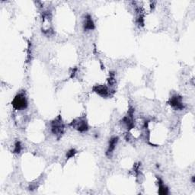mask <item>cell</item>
<instances>
[{"mask_svg":"<svg viewBox=\"0 0 195 195\" xmlns=\"http://www.w3.org/2000/svg\"><path fill=\"white\" fill-rule=\"evenodd\" d=\"M13 105L18 110L26 108V107L28 105V102H27L24 95L22 94L17 95L13 101Z\"/></svg>","mask_w":195,"mask_h":195,"instance_id":"obj_1","label":"cell"},{"mask_svg":"<svg viewBox=\"0 0 195 195\" xmlns=\"http://www.w3.org/2000/svg\"><path fill=\"white\" fill-rule=\"evenodd\" d=\"M170 105L174 108H175L177 109H182L184 108L183 105H182V101H181V98L179 96H174L171 98V101H170Z\"/></svg>","mask_w":195,"mask_h":195,"instance_id":"obj_2","label":"cell"},{"mask_svg":"<svg viewBox=\"0 0 195 195\" xmlns=\"http://www.w3.org/2000/svg\"><path fill=\"white\" fill-rule=\"evenodd\" d=\"M74 124H75L74 127L81 132L88 130V126H87V124L85 120H79L78 122H74Z\"/></svg>","mask_w":195,"mask_h":195,"instance_id":"obj_3","label":"cell"},{"mask_svg":"<svg viewBox=\"0 0 195 195\" xmlns=\"http://www.w3.org/2000/svg\"><path fill=\"white\" fill-rule=\"evenodd\" d=\"M84 27H85V29L86 30H92L93 28H95L94 23H93L92 20V18H91V17L89 15L87 16L86 18H85Z\"/></svg>","mask_w":195,"mask_h":195,"instance_id":"obj_4","label":"cell"},{"mask_svg":"<svg viewBox=\"0 0 195 195\" xmlns=\"http://www.w3.org/2000/svg\"><path fill=\"white\" fill-rule=\"evenodd\" d=\"M96 92L99 93V95L101 96H106L108 94V90L105 86L101 85V86L96 87Z\"/></svg>","mask_w":195,"mask_h":195,"instance_id":"obj_5","label":"cell"},{"mask_svg":"<svg viewBox=\"0 0 195 195\" xmlns=\"http://www.w3.org/2000/svg\"><path fill=\"white\" fill-rule=\"evenodd\" d=\"M117 140H118L117 137H113V138L110 140V144H109L108 153H111V152H113V150H114L117 143Z\"/></svg>","mask_w":195,"mask_h":195,"instance_id":"obj_6","label":"cell"},{"mask_svg":"<svg viewBox=\"0 0 195 195\" xmlns=\"http://www.w3.org/2000/svg\"><path fill=\"white\" fill-rule=\"evenodd\" d=\"M21 150V145H20L19 142H17L15 144V152H19Z\"/></svg>","mask_w":195,"mask_h":195,"instance_id":"obj_7","label":"cell"}]
</instances>
